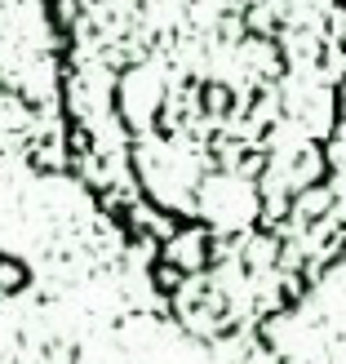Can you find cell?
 I'll return each mask as SVG.
<instances>
[{
  "instance_id": "obj_1",
  "label": "cell",
  "mask_w": 346,
  "mask_h": 364,
  "mask_svg": "<svg viewBox=\"0 0 346 364\" xmlns=\"http://www.w3.org/2000/svg\"><path fill=\"white\" fill-rule=\"evenodd\" d=\"M67 165L195 338L346 258V0H45Z\"/></svg>"
}]
</instances>
